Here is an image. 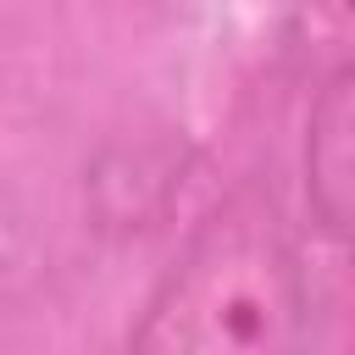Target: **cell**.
<instances>
[{
    "instance_id": "6da1fadb",
    "label": "cell",
    "mask_w": 355,
    "mask_h": 355,
    "mask_svg": "<svg viewBox=\"0 0 355 355\" xmlns=\"http://www.w3.org/2000/svg\"><path fill=\"white\" fill-rule=\"evenodd\" d=\"M311 288L266 183H239L189 233L139 311L128 355H300Z\"/></svg>"
},
{
    "instance_id": "7a4b0ae2",
    "label": "cell",
    "mask_w": 355,
    "mask_h": 355,
    "mask_svg": "<svg viewBox=\"0 0 355 355\" xmlns=\"http://www.w3.org/2000/svg\"><path fill=\"white\" fill-rule=\"evenodd\" d=\"M305 194L311 211L355 239V61L338 67L305 122Z\"/></svg>"
},
{
    "instance_id": "3957f363",
    "label": "cell",
    "mask_w": 355,
    "mask_h": 355,
    "mask_svg": "<svg viewBox=\"0 0 355 355\" xmlns=\"http://www.w3.org/2000/svg\"><path fill=\"white\" fill-rule=\"evenodd\" d=\"M349 11H355V0H349Z\"/></svg>"
}]
</instances>
